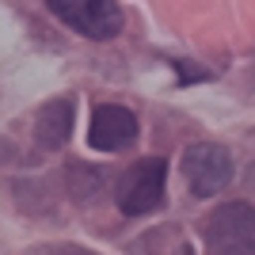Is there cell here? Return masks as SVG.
Masks as SVG:
<instances>
[{
    "label": "cell",
    "mask_w": 255,
    "mask_h": 255,
    "mask_svg": "<svg viewBox=\"0 0 255 255\" xmlns=\"http://www.w3.org/2000/svg\"><path fill=\"white\" fill-rule=\"evenodd\" d=\"M164 183H168V164L160 156H141L137 164H129L115 183V206L126 217H141L152 213L164 202Z\"/></svg>",
    "instance_id": "obj_1"
},
{
    "label": "cell",
    "mask_w": 255,
    "mask_h": 255,
    "mask_svg": "<svg viewBox=\"0 0 255 255\" xmlns=\"http://www.w3.org/2000/svg\"><path fill=\"white\" fill-rule=\"evenodd\" d=\"M206 244L213 255H255V206L229 202L206 221Z\"/></svg>",
    "instance_id": "obj_2"
},
{
    "label": "cell",
    "mask_w": 255,
    "mask_h": 255,
    "mask_svg": "<svg viewBox=\"0 0 255 255\" xmlns=\"http://www.w3.org/2000/svg\"><path fill=\"white\" fill-rule=\"evenodd\" d=\"M50 11L84 38L107 42L122 31V8L115 0H50Z\"/></svg>",
    "instance_id": "obj_3"
},
{
    "label": "cell",
    "mask_w": 255,
    "mask_h": 255,
    "mask_svg": "<svg viewBox=\"0 0 255 255\" xmlns=\"http://www.w3.org/2000/svg\"><path fill=\"white\" fill-rule=\"evenodd\" d=\"M183 175H187L191 194L213 198V194H221L233 183V156L221 145L198 141V145H191V149L183 152Z\"/></svg>",
    "instance_id": "obj_4"
},
{
    "label": "cell",
    "mask_w": 255,
    "mask_h": 255,
    "mask_svg": "<svg viewBox=\"0 0 255 255\" xmlns=\"http://www.w3.org/2000/svg\"><path fill=\"white\" fill-rule=\"evenodd\" d=\"M137 141V115L126 111L118 103H103L96 107L92 115V126H88V145L99 152H122Z\"/></svg>",
    "instance_id": "obj_5"
},
{
    "label": "cell",
    "mask_w": 255,
    "mask_h": 255,
    "mask_svg": "<svg viewBox=\"0 0 255 255\" xmlns=\"http://www.w3.org/2000/svg\"><path fill=\"white\" fill-rule=\"evenodd\" d=\"M73 133V103L69 99H50V103L38 111V122H34V141L42 149H61Z\"/></svg>",
    "instance_id": "obj_6"
},
{
    "label": "cell",
    "mask_w": 255,
    "mask_h": 255,
    "mask_svg": "<svg viewBox=\"0 0 255 255\" xmlns=\"http://www.w3.org/2000/svg\"><path fill=\"white\" fill-rule=\"evenodd\" d=\"M103 187V175L88 164H69V191L73 198H92V194Z\"/></svg>",
    "instance_id": "obj_7"
},
{
    "label": "cell",
    "mask_w": 255,
    "mask_h": 255,
    "mask_svg": "<svg viewBox=\"0 0 255 255\" xmlns=\"http://www.w3.org/2000/svg\"><path fill=\"white\" fill-rule=\"evenodd\" d=\"M31 255H92L84 248H73V244H50V248H34Z\"/></svg>",
    "instance_id": "obj_8"
}]
</instances>
